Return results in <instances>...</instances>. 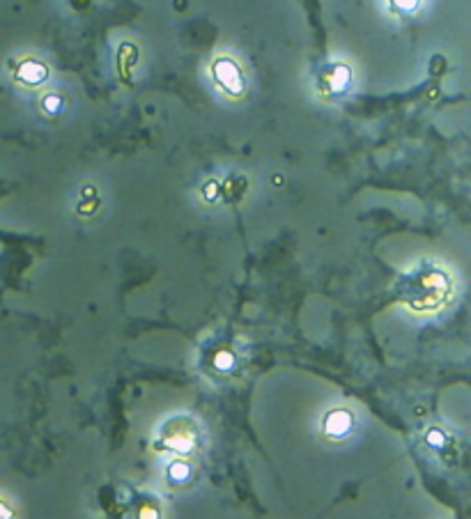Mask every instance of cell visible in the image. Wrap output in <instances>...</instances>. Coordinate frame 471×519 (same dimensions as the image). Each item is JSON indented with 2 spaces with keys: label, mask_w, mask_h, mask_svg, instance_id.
<instances>
[{
  "label": "cell",
  "mask_w": 471,
  "mask_h": 519,
  "mask_svg": "<svg viewBox=\"0 0 471 519\" xmlns=\"http://www.w3.org/2000/svg\"><path fill=\"white\" fill-rule=\"evenodd\" d=\"M57 106H60V99H57V97H46V111H57Z\"/></svg>",
  "instance_id": "8992f818"
},
{
  "label": "cell",
  "mask_w": 471,
  "mask_h": 519,
  "mask_svg": "<svg viewBox=\"0 0 471 519\" xmlns=\"http://www.w3.org/2000/svg\"><path fill=\"white\" fill-rule=\"evenodd\" d=\"M0 519H12V513H10V508H7L3 501H0Z\"/></svg>",
  "instance_id": "52a82bcc"
},
{
  "label": "cell",
  "mask_w": 471,
  "mask_h": 519,
  "mask_svg": "<svg viewBox=\"0 0 471 519\" xmlns=\"http://www.w3.org/2000/svg\"><path fill=\"white\" fill-rule=\"evenodd\" d=\"M217 76L221 78V83L223 85H239V74H237V69L230 64L228 60H221V64H219V69H217Z\"/></svg>",
  "instance_id": "7a4b0ae2"
},
{
  "label": "cell",
  "mask_w": 471,
  "mask_h": 519,
  "mask_svg": "<svg viewBox=\"0 0 471 519\" xmlns=\"http://www.w3.org/2000/svg\"><path fill=\"white\" fill-rule=\"evenodd\" d=\"M352 414L347 409H334L325 418V432L329 436H343L352 430Z\"/></svg>",
  "instance_id": "6da1fadb"
},
{
  "label": "cell",
  "mask_w": 471,
  "mask_h": 519,
  "mask_svg": "<svg viewBox=\"0 0 471 519\" xmlns=\"http://www.w3.org/2000/svg\"><path fill=\"white\" fill-rule=\"evenodd\" d=\"M138 519H161V513H159V508H154V506H150V508H140Z\"/></svg>",
  "instance_id": "5b68a950"
},
{
  "label": "cell",
  "mask_w": 471,
  "mask_h": 519,
  "mask_svg": "<svg viewBox=\"0 0 471 519\" xmlns=\"http://www.w3.org/2000/svg\"><path fill=\"white\" fill-rule=\"evenodd\" d=\"M233 368H235V354L219 352L217 357H214V370H217V373H233Z\"/></svg>",
  "instance_id": "277c9868"
},
{
  "label": "cell",
  "mask_w": 471,
  "mask_h": 519,
  "mask_svg": "<svg viewBox=\"0 0 471 519\" xmlns=\"http://www.w3.org/2000/svg\"><path fill=\"white\" fill-rule=\"evenodd\" d=\"M168 478H170V483H177V485L186 483L189 478H191V466L186 462H172L168 466Z\"/></svg>",
  "instance_id": "3957f363"
}]
</instances>
